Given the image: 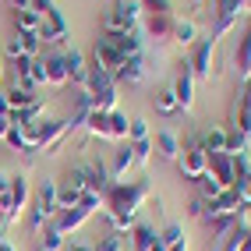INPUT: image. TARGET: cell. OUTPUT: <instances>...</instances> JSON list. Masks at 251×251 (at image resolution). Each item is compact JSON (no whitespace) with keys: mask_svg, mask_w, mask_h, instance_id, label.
Masks as SVG:
<instances>
[{"mask_svg":"<svg viewBox=\"0 0 251 251\" xmlns=\"http://www.w3.org/2000/svg\"><path fill=\"white\" fill-rule=\"evenodd\" d=\"M131 152H135V163L145 166L149 159H152V138H145V142H131Z\"/></svg>","mask_w":251,"mask_h":251,"instance_id":"35","label":"cell"},{"mask_svg":"<svg viewBox=\"0 0 251 251\" xmlns=\"http://www.w3.org/2000/svg\"><path fill=\"white\" fill-rule=\"evenodd\" d=\"M205 174H212L220 180V188H233V156L230 152H209Z\"/></svg>","mask_w":251,"mask_h":251,"instance_id":"11","label":"cell"},{"mask_svg":"<svg viewBox=\"0 0 251 251\" xmlns=\"http://www.w3.org/2000/svg\"><path fill=\"white\" fill-rule=\"evenodd\" d=\"M11 149H14V152H25V156H36V152H32V145H28V138H25V131L18 127V124H11V131H7V138H4Z\"/></svg>","mask_w":251,"mask_h":251,"instance_id":"28","label":"cell"},{"mask_svg":"<svg viewBox=\"0 0 251 251\" xmlns=\"http://www.w3.org/2000/svg\"><path fill=\"white\" fill-rule=\"evenodd\" d=\"M152 195V188H149V180H113L110 188L103 191V205H106V216L113 230H127L135 226V216L142 209V202Z\"/></svg>","mask_w":251,"mask_h":251,"instance_id":"1","label":"cell"},{"mask_svg":"<svg viewBox=\"0 0 251 251\" xmlns=\"http://www.w3.org/2000/svg\"><path fill=\"white\" fill-rule=\"evenodd\" d=\"M11 230V223H7V216H4V209H0V241H4V233Z\"/></svg>","mask_w":251,"mask_h":251,"instance_id":"42","label":"cell"},{"mask_svg":"<svg viewBox=\"0 0 251 251\" xmlns=\"http://www.w3.org/2000/svg\"><path fill=\"white\" fill-rule=\"evenodd\" d=\"M36 251H50V248H36Z\"/></svg>","mask_w":251,"mask_h":251,"instance_id":"48","label":"cell"},{"mask_svg":"<svg viewBox=\"0 0 251 251\" xmlns=\"http://www.w3.org/2000/svg\"><path fill=\"white\" fill-rule=\"evenodd\" d=\"M39 39H43V43H60V39H68V22H64V14H60L57 4L50 7V11H43Z\"/></svg>","mask_w":251,"mask_h":251,"instance_id":"9","label":"cell"},{"mask_svg":"<svg viewBox=\"0 0 251 251\" xmlns=\"http://www.w3.org/2000/svg\"><path fill=\"white\" fill-rule=\"evenodd\" d=\"M121 64H124V53L113 46V39L110 36H99L96 50H92V68L106 71V75H117V71H121Z\"/></svg>","mask_w":251,"mask_h":251,"instance_id":"8","label":"cell"},{"mask_svg":"<svg viewBox=\"0 0 251 251\" xmlns=\"http://www.w3.org/2000/svg\"><path fill=\"white\" fill-rule=\"evenodd\" d=\"M25 205H28V177L25 174H14L11 177V188L0 195V209H4V216H7L11 226L18 223V216L25 212Z\"/></svg>","mask_w":251,"mask_h":251,"instance_id":"5","label":"cell"},{"mask_svg":"<svg viewBox=\"0 0 251 251\" xmlns=\"http://www.w3.org/2000/svg\"><path fill=\"white\" fill-rule=\"evenodd\" d=\"M159 241L166 251H188V233H184L180 223H166L163 233H159Z\"/></svg>","mask_w":251,"mask_h":251,"instance_id":"18","label":"cell"},{"mask_svg":"<svg viewBox=\"0 0 251 251\" xmlns=\"http://www.w3.org/2000/svg\"><path fill=\"white\" fill-rule=\"evenodd\" d=\"M174 43H180L184 50H191L195 46V39H198V28H195V22L191 18H174V36H170Z\"/></svg>","mask_w":251,"mask_h":251,"instance_id":"20","label":"cell"},{"mask_svg":"<svg viewBox=\"0 0 251 251\" xmlns=\"http://www.w3.org/2000/svg\"><path fill=\"white\" fill-rule=\"evenodd\" d=\"M233 127L241 131L244 145H251V78L237 85V99H233Z\"/></svg>","mask_w":251,"mask_h":251,"instance_id":"7","label":"cell"},{"mask_svg":"<svg viewBox=\"0 0 251 251\" xmlns=\"http://www.w3.org/2000/svg\"><path fill=\"white\" fill-rule=\"evenodd\" d=\"M0 60H4V53H0ZM0 75H4V68H0Z\"/></svg>","mask_w":251,"mask_h":251,"instance_id":"47","label":"cell"},{"mask_svg":"<svg viewBox=\"0 0 251 251\" xmlns=\"http://www.w3.org/2000/svg\"><path fill=\"white\" fill-rule=\"evenodd\" d=\"M43 64H46V81L50 85H68V60H64V53H46Z\"/></svg>","mask_w":251,"mask_h":251,"instance_id":"16","label":"cell"},{"mask_svg":"<svg viewBox=\"0 0 251 251\" xmlns=\"http://www.w3.org/2000/svg\"><path fill=\"white\" fill-rule=\"evenodd\" d=\"M142 11H149V14H174V0H142Z\"/></svg>","mask_w":251,"mask_h":251,"instance_id":"37","label":"cell"},{"mask_svg":"<svg viewBox=\"0 0 251 251\" xmlns=\"http://www.w3.org/2000/svg\"><path fill=\"white\" fill-rule=\"evenodd\" d=\"M152 149H156V152H159L163 159L177 163V156H180V138H177V131H170V127L156 131V138H152Z\"/></svg>","mask_w":251,"mask_h":251,"instance_id":"14","label":"cell"},{"mask_svg":"<svg viewBox=\"0 0 251 251\" xmlns=\"http://www.w3.org/2000/svg\"><path fill=\"white\" fill-rule=\"evenodd\" d=\"M131 166H135V152H131V142H124L121 149H113V156H110V163H106L110 180H124Z\"/></svg>","mask_w":251,"mask_h":251,"instance_id":"13","label":"cell"},{"mask_svg":"<svg viewBox=\"0 0 251 251\" xmlns=\"http://www.w3.org/2000/svg\"><path fill=\"white\" fill-rule=\"evenodd\" d=\"M64 60H68V81H75V85H81V89H85V78H89L85 57H81L78 50H68V53H64Z\"/></svg>","mask_w":251,"mask_h":251,"instance_id":"19","label":"cell"},{"mask_svg":"<svg viewBox=\"0 0 251 251\" xmlns=\"http://www.w3.org/2000/svg\"><path fill=\"white\" fill-rule=\"evenodd\" d=\"M96 251H124V237H121V230H110L99 237V248Z\"/></svg>","mask_w":251,"mask_h":251,"instance_id":"34","label":"cell"},{"mask_svg":"<svg viewBox=\"0 0 251 251\" xmlns=\"http://www.w3.org/2000/svg\"><path fill=\"white\" fill-rule=\"evenodd\" d=\"M106 124H110V142H127V113L121 110H106Z\"/></svg>","mask_w":251,"mask_h":251,"instance_id":"22","label":"cell"},{"mask_svg":"<svg viewBox=\"0 0 251 251\" xmlns=\"http://www.w3.org/2000/svg\"><path fill=\"white\" fill-rule=\"evenodd\" d=\"M174 96H177V106L184 113L195 106V75L188 68V60H180V71H177V81H174Z\"/></svg>","mask_w":251,"mask_h":251,"instance_id":"10","label":"cell"},{"mask_svg":"<svg viewBox=\"0 0 251 251\" xmlns=\"http://www.w3.org/2000/svg\"><path fill=\"white\" fill-rule=\"evenodd\" d=\"M202 149H205V156L209 152H226V131L223 127H212L202 135Z\"/></svg>","mask_w":251,"mask_h":251,"instance_id":"26","label":"cell"},{"mask_svg":"<svg viewBox=\"0 0 251 251\" xmlns=\"http://www.w3.org/2000/svg\"><path fill=\"white\" fill-rule=\"evenodd\" d=\"M39 25H43V14L36 7L14 11V32H39Z\"/></svg>","mask_w":251,"mask_h":251,"instance_id":"21","label":"cell"},{"mask_svg":"<svg viewBox=\"0 0 251 251\" xmlns=\"http://www.w3.org/2000/svg\"><path fill=\"white\" fill-rule=\"evenodd\" d=\"M188 212L202 220V216H205V198H198V195H195V198H191V205H188Z\"/></svg>","mask_w":251,"mask_h":251,"instance_id":"38","label":"cell"},{"mask_svg":"<svg viewBox=\"0 0 251 251\" xmlns=\"http://www.w3.org/2000/svg\"><path fill=\"white\" fill-rule=\"evenodd\" d=\"M131 237H135V251H149L159 233H156V226H149V223H135V226H131Z\"/></svg>","mask_w":251,"mask_h":251,"instance_id":"24","label":"cell"},{"mask_svg":"<svg viewBox=\"0 0 251 251\" xmlns=\"http://www.w3.org/2000/svg\"><path fill=\"white\" fill-rule=\"evenodd\" d=\"M7 188H11V177H7V174H0V195H4Z\"/></svg>","mask_w":251,"mask_h":251,"instance_id":"43","label":"cell"},{"mask_svg":"<svg viewBox=\"0 0 251 251\" xmlns=\"http://www.w3.org/2000/svg\"><path fill=\"white\" fill-rule=\"evenodd\" d=\"M28 85H32V92H36V89H43V85H50V81H46V64H43V53H39V57H32Z\"/></svg>","mask_w":251,"mask_h":251,"instance_id":"29","label":"cell"},{"mask_svg":"<svg viewBox=\"0 0 251 251\" xmlns=\"http://www.w3.org/2000/svg\"><path fill=\"white\" fill-rule=\"evenodd\" d=\"M149 36L156 43H170L174 36V14H149Z\"/></svg>","mask_w":251,"mask_h":251,"instance_id":"17","label":"cell"},{"mask_svg":"<svg viewBox=\"0 0 251 251\" xmlns=\"http://www.w3.org/2000/svg\"><path fill=\"white\" fill-rule=\"evenodd\" d=\"M195 184H198V198H205V202H212V198H220L226 191V188H220V180H216L212 174H202Z\"/></svg>","mask_w":251,"mask_h":251,"instance_id":"27","label":"cell"},{"mask_svg":"<svg viewBox=\"0 0 251 251\" xmlns=\"http://www.w3.org/2000/svg\"><path fill=\"white\" fill-rule=\"evenodd\" d=\"M18 39H22V50H25V57H39V46H43L39 32H18Z\"/></svg>","mask_w":251,"mask_h":251,"instance_id":"33","label":"cell"},{"mask_svg":"<svg viewBox=\"0 0 251 251\" xmlns=\"http://www.w3.org/2000/svg\"><path fill=\"white\" fill-rule=\"evenodd\" d=\"M7 96V106H11V113H18V110H25V106H32L39 96H32L28 89H22V85H14V89H7L4 92Z\"/></svg>","mask_w":251,"mask_h":251,"instance_id":"23","label":"cell"},{"mask_svg":"<svg viewBox=\"0 0 251 251\" xmlns=\"http://www.w3.org/2000/svg\"><path fill=\"white\" fill-rule=\"evenodd\" d=\"M188 4H191V11H202V4H205V0H188Z\"/></svg>","mask_w":251,"mask_h":251,"instance_id":"45","label":"cell"},{"mask_svg":"<svg viewBox=\"0 0 251 251\" xmlns=\"http://www.w3.org/2000/svg\"><path fill=\"white\" fill-rule=\"evenodd\" d=\"M0 53H4L7 60H18V57H25V50H22V39H18V32H14V36L0 46Z\"/></svg>","mask_w":251,"mask_h":251,"instance_id":"36","label":"cell"},{"mask_svg":"<svg viewBox=\"0 0 251 251\" xmlns=\"http://www.w3.org/2000/svg\"><path fill=\"white\" fill-rule=\"evenodd\" d=\"M145 53H135V57H127L124 64H121V71H117L113 78H117V85H142L145 81Z\"/></svg>","mask_w":251,"mask_h":251,"instance_id":"12","label":"cell"},{"mask_svg":"<svg viewBox=\"0 0 251 251\" xmlns=\"http://www.w3.org/2000/svg\"><path fill=\"white\" fill-rule=\"evenodd\" d=\"M241 202H244V205L251 209V177L244 180V188H241Z\"/></svg>","mask_w":251,"mask_h":251,"instance_id":"39","label":"cell"},{"mask_svg":"<svg viewBox=\"0 0 251 251\" xmlns=\"http://www.w3.org/2000/svg\"><path fill=\"white\" fill-rule=\"evenodd\" d=\"M149 251H166V248H163V241L156 237V241H152V248H149Z\"/></svg>","mask_w":251,"mask_h":251,"instance_id":"46","label":"cell"},{"mask_svg":"<svg viewBox=\"0 0 251 251\" xmlns=\"http://www.w3.org/2000/svg\"><path fill=\"white\" fill-rule=\"evenodd\" d=\"M117 78L106 75V71H99V68H89V78H85V89L81 92H89L92 96V103L96 110H117Z\"/></svg>","mask_w":251,"mask_h":251,"instance_id":"3","label":"cell"},{"mask_svg":"<svg viewBox=\"0 0 251 251\" xmlns=\"http://www.w3.org/2000/svg\"><path fill=\"white\" fill-rule=\"evenodd\" d=\"M14 4V11H22V7H32V0H11Z\"/></svg>","mask_w":251,"mask_h":251,"instance_id":"44","label":"cell"},{"mask_svg":"<svg viewBox=\"0 0 251 251\" xmlns=\"http://www.w3.org/2000/svg\"><path fill=\"white\" fill-rule=\"evenodd\" d=\"M156 110H159V113H174V110H180L174 89H159V92H156Z\"/></svg>","mask_w":251,"mask_h":251,"instance_id":"32","label":"cell"},{"mask_svg":"<svg viewBox=\"0 0 251 251\" xmlns=\"http://www.w3.org/2000/svg\"><path fill=\"white\" fill-rule=\"evenodd\" d=\"M205 166H209V156H205V149H202V135H191L188 145H180V156H177V170L184 180H198L205 174Z\"/></svg>","mask_w":251,"mask_h":251,"instance_id":"4","label":"cell"},{"mask_svg":"<svg viewBox=\"0 0 251 251\" xmlns=\"http://www.w3.org/2000/svg\"><path fill=\"white\" fill-rule=\"evenodd\" d=\"M85 127L92 138H110V124H106V110H92L85 117Z\"/></svg>","mask_w":251,"mask_h":251,"instance_id":"25","label":"cell"},{"mask_svg":"<svg viewBox=\"0 0 251 251\" xmlns=\"http://www.w3.org/2000/svg\"><path fill=\"white\" fill-rule=\"evenodd\" d=\"M212 53H216V39H212V36L195 39L191 57H188V68H191L195 81H209V78H212Z\"/></svg>","mask_w":251,"mask_h":251,"instance_id":"6","label":"cell"},{"mask_svg":"<svg viewBox=\"0 0 251 251\" xmlns=\"http://www.w3.org/2000/svg\"><path fill=\"white\" fill-rule=\"evenodd\" d=\"M110 11L121 18L124 28H138V22H142V0H113Z\"/></svg>","mask_w":251,"mask_h":251,"instance_id":"15","label":"cell"},{"mask_svg":"<svg viewBox=\"0 0 251 251\" xmlns=\"http://www.w3.org/2000/svg\"><path fill=\"white\" fill-rule=\"evenodd\" d=\"M60 251H96L92 244H78V241H71V244H64Z\"/></svg>","mask_w":251,"mask_h":251,"instance_id":"40","label":"cell"},{"mask_svg":"<svg viewBox=\"0 0 251 251\" xmlns=\"http://www.w3.org/2000/svg\"><path fill=\"white\" fill-rule=\"evenodd\" d=\"M39 233H43V241H39V248H50V251H60L64 244H68V241H64V233H57L53 226H43Z\"/></svg>","mask_w":251,"mask_h":251,"instance_id":"31","label":"cell"},{"mask_svg":"<svg viewBox=\"0 0 251 251\" xmlns=\"http://www.w3.org/2000/svg\"><path fill=\"white\" fill-rule=\"evenodd\" d=\"M57 212H60V205H57V184H53V180H43V188L36 191V198H32V209H28V226L39 233L43 226L53 223Z\"/></svg>","mask_w":251,"mask_h":251,"instance_id":"2","label":"cell"},{"mask_svg":"<svg viewBox=\"0 0 251 251\" xmlns=\"http://www.w3.org/2000/svg\"><path fill=\"white\" fill-rule=\"evenodd\" d=\"M7 131H11V117H4V113H0V142L7 138Z\"/></svg>","mask_w":251,"mask_h":251,"instance_id":"41","label":"cell"},{"mask_svg":"<svg viewBox=\"0 0 251 251\" xmlns=\"http://www.w3.org/2000/svg\"><path fill=\"white\" fill-rule=\"evenodd\" d=\"M149 138V121L145 117H131L127 124V142H145Z\"/></svg>","mask_w":251,"mask_h":251,"instance_id":"30","label":"cell"}]
</instances>
